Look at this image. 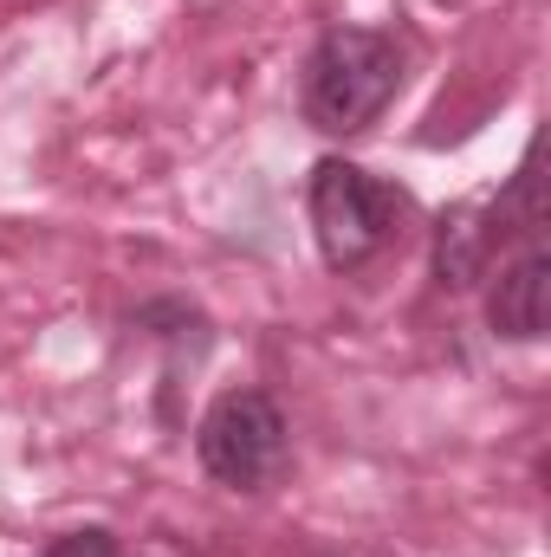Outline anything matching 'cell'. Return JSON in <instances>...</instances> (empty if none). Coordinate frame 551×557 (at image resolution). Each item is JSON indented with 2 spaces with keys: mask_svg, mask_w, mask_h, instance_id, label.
Listing matches in <instances>:
<instances>
[{
  "mask_svg": "<svg viewBox=\"0 0 551 557\" xmlns=\"http://www.w3.org/2000/svg\"><path fill=\"white\" fill-rule=\"evenodd\" d=\"M409 85V46L390 26H331L318 33L305 78H298V111L318 137H364Z\"/></svg>",
  "mask_w": 551,
  "mask_h": 557,
  "instance_id": "cell-1",
  "label": "cell"
},
{
  "mask_svg": "<svg viewBox=\"0 0 551 557\" xmlns=\"http://www.w3.org/2000/svg\"><path fill=\"white\" fill-rule=\"evenodd\" d=\"M305 208H311V240H318L331 273H364L415 221L409 188H396V182H383V175H370L364 162H344V156H325L311 169Z\"/></svg>",
  "mask_w": 551,
  "mask_h": 557,
  "instance_id": "cell-2",
  "label": "cell"
},
{
  "mask_svg": "<svg viewBox=\"0 0 551 557\" xmlns=\"http://www.w3.org/2000/svg\"><path fill=\"white\" fill-rule=\"evenodd\" d=\"M195 460L228 493H267L292 467V428L267 389H221L195 421Z\"/></svg>",
  "mask_w": 551,
  "mask_h": 557,
  "instance_id": "cell-3",
  "label": "cell"
},
{
  "mask_svg": "<svg viewBox=\"0 0 551 557\" xmlns=\"http://www.w3.org/2000/svg\"><path fill=\"white\" fill-rule=\"evenodd\" d=\"M487 324H493V337H506V344H539L551 324V253L546 240L532 234L500 273L487 285Z\"/></svg>",
  "mask_w": 551,
  "mask_h": 557,
  "instance_id": "cell-4",
  "label": "cell"
},
{
  "mask_svg": "<svg viewBox=\"0 0 551 557\" xmlns=\"http://www.w3.org/2000/svg\"><path fill=\"white\" fill-rule=\"evenodd\" d=\"M500 234H506V208H448L441 214V227H434V278L441 285H474V278L487 273V260H493V247H500Z\"/></svg>",
  "mask_w": 551,
  "mask_h": 557,
  "instance_id": "cell-5",
  "label": "cell"
},
{
  "mask_svg": "<svg viewBox=\"0 0 551 557\" xmlns=\"http://www.w3.org/2000/svg\"><path fill=\"white\" fill-rule=\"evenodd\" d=\"M39 557H118V539L105 525H78V532H59Z\"/></svg>",
  "mask_w": 551,
  "mask_h": 557,
  "instance_id": "cell-6",
  "label": "cell"
}]
</instances>
